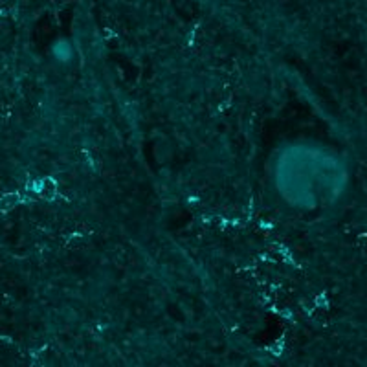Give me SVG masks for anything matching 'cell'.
I'll return each mask as SVG.
<instances>
[{
	"mask_svg": "<svg viewBox=\"0 0 367 367\" xmlns=\"http://www.w3.org/2000/svg\"><path fill=\"white\" fill-rule=\"evenodd\" d=\"M17 204V197L15 195H8V197H2L0 199V211H6Z\"/></svg>",
	"mask_w": 367,
	"mask_h": 367,
	"instance_id": "obj_1",
	"label": "cell"
}]
</instances>
